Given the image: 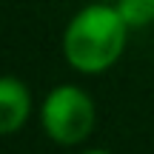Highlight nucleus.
<instances>
[{
  "instance_id": "obj_1",
  "label": "nucleus",
  "mask_w": 154,
  "mask_h": 154,
  "mask_svg": "<svg viewBox=\"0 0 154 154\" xmlns=\"http://www.w3.org/2000/svg\"><path fill=\"white\" fill-rule=\"evenodd\" d=\"M128 32L114 3L94 0L69 20L60 43L63 60L80 74H103L123 57Z\"/></svg>"
},
{
  "instance_id": "obj_2",
  "label": "nucleus",
  "mask_w": 154,
  "mask_h": 154,
  "mask_svg": "<svg viewBox=\"0 0 154 154\" xmlns=\"http://www.w3.org/2000/svg\"><path fill=\"white\" fill-rule=\"evenodd\" d=\"M97 109L86 88L74 83L54 86L40 103V128L57 146H80L91 137Z\"/></svg>"
},
{
  "instance_id": "obj_3",
  "label": "nucleus",
  "mask_w": 154,
  "mask_h": 154,
  "mask_svg": "<svg viewBox=\"0 0 154 154\" xmlns=\"http://www.w3.org/2000/svg\"><path fill=\"white\" fill-rule=\"evenodd\" d=\"M32 114V91L14 74L0 80V134H17Z\"/></svg>"
},
{
  "instance_id": "obj_4",
  "label": "nucleus",
  "mask_w": 154,
  "mask_h": 154,
  "mask_svg": "<svg viewBox=\"0 0 154 154\" xmlns=\"http://www.w3.org/2000/svg\"><path fill=\"white\" fill-rule=\"evenodd\" d=\"M128 29H146L154 23V0H114Z\"/></svg>"
},
{
  "instance_id": "obj_5",
  "label": "nucleus",
  "mask_w": 154,
  "mask_h": 154,
  "mask_svg": "<svg viewBox=\"0 0 154 154\" xmlns=\"http://www.w3.org/2000/svg\"><path fill=\"white\" fill-rule=\"evenodd\" d=\"M80 154H111V151H106V149H86V151H80Z\"/></svg>"
},
{
  "instance_id": "obj_6",
  "label": "nucleus",
  "mask_w": 154,
  "mask_h": 154,
  "mask_svg": "<svg viewBox=\"0 0 154 154\" xmlns=\"http://www.w3.org/2000/svg\"><path fill=\"white\" fill-rule=\"evenodd\" d=\"M106 3H114V0H106Z\"/></svg>"
}]
</instances>
